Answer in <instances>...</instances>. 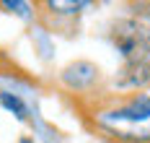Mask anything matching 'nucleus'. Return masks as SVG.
Wrapping results in <instances>:
<instances>
[{"mask_svg": "<svg viewBox=\"0 0 150 143\" xmlns=\"http://www.w3.org/2000/svg\"><path fill=\"white\" fill-rule=\"evenodd\" d=\"M91 127L109 143H150V96H111L93 104L88 112Z\"/></svg>", "mask_w": 150, "mask_h": 143, "instance_id": "f257e3e1", "label": "nucleus"}, {"mask_svg": "<svg viewBox=\"0 0 150 143\" xmlns=\"http://www.w3.org/2000/svg\"><path fill=\"white\" fill-rule=\"evenodd\" d=\"M0 104H3L5 109L16 112V117H18V120H26V117H29V114H26V104H23L18 96L8 94V91H0Z\"/></svg>", "mask_w": 150, "mask_h": 143, "instance_id": "f03ea898", "label": "nucleus"}, {"mask_svg": "<svg viewBox=\"0 0 150 143\" xmlns=\"http://www.w3.org/2000/svg\"><path fill=\"white\" fill-rule=\"evenodd\" d=\"M145 42H148V47H150V26H148V31H145Z\"/></svg>", "mask_w": 150, "mask_h": 143, "instance_id": "7ed1b4c3", "label": "nucleus"}]
</instances>
